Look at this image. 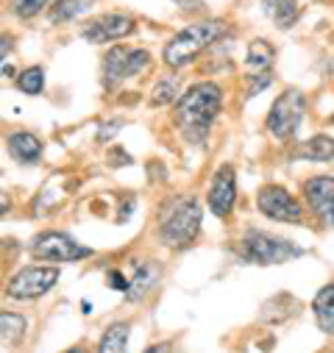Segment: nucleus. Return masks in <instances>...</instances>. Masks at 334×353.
Listing matches in <instances>:
<instances>
[{"label":"nucleus","mask_w":334,"mask_h":353,"mask_svg":"<svg viewBox=\"0 0 334 353\" xmlns=\"http://www.w3.org/2000/svg\"><path fill=\"white\" fill-rule=\"evenodd\" d=\"M220 106H223V92L217 83L204 81V83L190 86L176 103V125L184 142L204 145L212 131L215 117L220 114Z\"/></svg>","instance_id":"nucleus-1"},{"label":"nucleus","mask_w":334,"mask_h":353,"mask_svg":"<svg viewBox=\"0 0 334 353\" xmlns=\"http://www.w3.org/2000/svg\"><path fill=\"white\" fill-rule=\"evenodd\" d=\"M228 34V26L223 20H204L193 23L184 31H179L170 42L164 45V64H170L173 70L193 64L204 50H209L215 42H220Z\"/></svg>","instance_id":"nucleus-2"},{"label":"nucleus","mask_w":334,"mask_h":353,"mask_svg":"<svg viewBox=\"0 0 334 353\" xmlns=\"http://www.w3.org/2000/svg\"><path fill=\"white\" fill-rule=\"evenodd\" d=\"M198 231H201V203L193 195L190 198L184 195V198L170 201V206H164V212L159 217L156 236L164 248L181 250L195 242Z\"/></svg>","instance_id":"nucleus-3"},{"label":"nucleus","mask_w":334,"mask_h":353,"mask_svg":"<svg viewBox=\"0 0 334 353\" xmlns=\"http://www.w3.org/2000/svg\"><path fill=\"white\" fill-rule=\"evenodd\" d=\"M237 253H239L242 261L262 264V268H271V264H284L290 259L304 256V250L298 245H293L290 239H282V236H273V234H265V231H248L239 239Z\"/></svg>","instance_id":"nucleus-4"},{"label":"nucleus","mask_w":334,"mask_h":353,"mask_svg":"<svg viewBox=\"0 0 334 353\" xmlns=\"http://www.w3.org/2000/svg\"><path fill=\"white\" fill-rule=\"evenodd\" d=\"M304 114H306V95L301 90H295V86H290V90H284L276 98V103L271 106L265 125H268L273 139L284 142V139L295 137V131L304 123Z\"/></svg>","instance_id":"nucleus-5"},{"label":"nucleus","mask_w":334,"mask_h":353,"mask_svg":"<svg viewBox=\"0 0 334 353\" xmlns=\"http://www.w3.org/2000/svg\"><path fill=\"white\" fill-rule=\"evenodd\" d=\"M148 64H150V56L142 48H126V45L112 48L104 59V81H106L109 90H115L117 83L145 72Z\"/></svg>","instance_id":"nucleus-6"},{"label":"nucleus","mask_w":334,"mask_h":353,"mask_svg":"<svg viewBox=\"0 0 334 353\" xmlns=\"http://www.w3.org/2000/svg\"><path fill=\"white\" fill-rule=\"evenodd\" d=\"M31 256L42 261H81L92 256V248L78 245L72 236L61 231H42L31 242Z\"/></svg>","instance_id":"nucleus-7"},{"label":"nucleus","mask_w":334,"mask_h":353,"mask_svg":"<svg viewBox=\"0 0 334 353\" xmlns=\"http://www.w3.org/2000/svg\"><path fill=\"white\" fill-rule=\"evenodd\" d=\"M257 206H259V212H262L265 217H271V220H276V223H293V225L304 223V209H301V203L293 198V192H287V190L279 187V184L262 187V190L257 192Z\"/></svg>","instance_id":"nucleus-8"},{"label":"nucleus","mask_w":334,"mask_h":353,"mask_svg":"<svg viewBox=\"0 0 334 353\" xmlns=\"http://www.w3.org/2000/svg\"><path fill=\"white\" fill-rule=\"evenodd\" d=\"M59 281V268H23L17 276H12L6 295L14 301H34L50 292Z\"/></svg>","instance_id":"nucleus-9"},{"label":"nucleus","mask_w":334,"mask_h":353,"mask_svg":"<svg viewBox=\"0 0 334 353\" xmlns=\"http://www.w3.org/2000/svg\"><path fill=\"white\" fill-rule=\"evenodd\" d=\"M206 203L212 209L215 217L226 220L237 203V170L234 164H220L215 179L209 184V195H206Z\"/></svg>","instance_id":"nucleus-10"},{"label":"nucleus","mask_w":334,"mask_h":353,"mask_svg":"<svg viewBox=\"0 0 334 353\" xmlns=\"http://www.w3.org/2000/svg\"><path fill=\"white\" fill-rule=\"evenodd\" d=\"M304 198L315 212V217L334 231V179H328V175L309 179L304 184Z\"/></svg>","instance_id":"nucleus-11"},{"label":"nucleus","mask_w":334,"mask_h":353,"mask_svg":"<svg viewBox=\"0 0 334 353\" xmlns=\"http://www.w3.org/2000/svg\"><path fill=\"white\" fill-rule=\"evenodd\" d=\"M134 28H137V23H134L128 14H104L101 20L84 26V39L92 42V45H101V42H112V39L131 37Z\"/></svg>","instance_id":"nucleus-12"},{"label":"nucleus","mask_w":334,"mask_h":353,"mask_svg":"<svg viewBox=\"0 0 334 353\" xmlns=\"http://www.w3.org/2000/svg\"><path fill=\"white\" fill-rule=\"evenodd\" d=\"M273 59H276V50L271 42L265 39H254L248 45V56H245V67H248V75H268L273 72Z\"/></svg>","instance_id":"nucleus-13"},{"label":"nucleus","mask_w":334,"mask_h":353,"mask_svg":"<svg viewBox=\"0 0 334 353\" xmlns=\"http://www.w3.org/2000/svg\"><path fill=\"white\" fill-rule=\"evenodd\" d=\"M9 150L20 164H37L42 159V142H39V137H34L28 131H17L9 139Z\"/></svg>","instance_id":"nucleus-14"},{"label":"nucleus","mask_w":334,"mask_h":353,"mask_svg":"<svg viewBox=\"0 0 334 353\" xmlns=\"http://www.w3.org/2000/svg\"><path fill=\"white\" fill-rule=\"evenodd\" d=\"M312 312H315V320H317L320 331L328 334V336H334V284L323 287V290L315 295Z\"/></svg>","instance_id":"nucleus-15"},{"label":"nucleus","mask_w":334,"mask_h":353,"mask_svg":"<svg viewBox=\"0 0 334 353\" xmlns=\"http://www.w3.org/2000/svg\"><path fill=\"white\" fill-rule=\"evenodd\" d=\"M295 159L304 161H331L334 159V139L326 134H317L295 148Z\"/></svg>","instance_id":"nucleus-16"},{"label":"nucleus","mask_w":334,"mask_h":353,"mask_svg":"<svg viewBox=\"0 0 334 353\" xmlns=\"http://www.w3.org/2000/svg\"><path fill=\"white\" fill-rule=\"evenodd\" d=\"M268 17L276 28H293L298 20V3L295 0H262Z\"/></svg>","instance_id":"nucleus-17"},{"label":"nucleus","mask_w":334,"mask_h":353,"mask_svg":"<svg viewBox=\"0 0 334 353\" xmlns=\"http://www.w3.org/2000/svg\"><path fill=\"white\" fill-rule=\"evenodd\" d=\"M128 331H131L128 323H112L101 336L98 353H128Z\"/></svg>","instance_id":"nucleus-18"},{"label":"nucleus","mask_w":334,"mask_h":353,"mask_svg":"<svg viewBox=\"0 0 334 353\" xmlns=\"http://www.w3.org/2000/svg\"><path fill=\"white\" fill-rule=\"evenodd\" d=\"M26 317L14 312H0V342L3 345H20L26 336Z\"/></svg>","instance_id":"nucleus-19"},{"label":"nucleus","mask_w":334,"mask_h":353,"mask_svg":"<svg viewBox=\"0 0 334 353\" xmlns=\"http://www.w3.org/2000/svg\"><path fill=\"white\" fill-rule=\"evenodd\" d=\"M95 6V0H56L53 9H50V23H70L75 20L78 14L90 12Z\"/></svg>","instance_id":"nucleus-20"},{"label":"nucleus","mask_w":334,"mask_h":353,"mask_svg":"<svg viewBox=\"0 0 334 353\" xmlns=\"http://www.w3.org/2000/svg\"><path fill=\"white\" fill-rule=\"evenodd\" d=\"M156 276H159V270L153 268V261L134 264V279L128 281V287H134V290H128L126 295H128V298H139V295H145V292L150 290V284L156 281Z\"/></svg>","instance_id":"nucleus-21"},{"label":"nucleus","mask_w":334,"mask_h":353,"mask_svg":"<svg viewBox=\"0 0 334 353\" xmlns=\"http://www.w3.org/2000/svg\"><path fill=\"white\" fill-rule=\"evenodd\" d=\"M42 86H45V72L42 67H28L17 75V90L26 92V95H39L42 92Z\"/></svg>","instance_id":"nucleus-22"},{"label":"nucleus","mask_w":334,"mask_h":353,"mask_svg":"<svg viewBox=\"0 0 334 353\" xmlns=\"http://www.w3.org/2000/svg\"><path fill=\"white\" fill-rule=\"evenodd\" d=\"M176 92H179V78H161L156 83L153 95H150V103L153 106H164V103H170L176 98Z\"/></svg>","instance_id":"nucleus-23"},{"label":"nucleus","mask_w":334,"mask_h":353,"mask_svg":"<svg viewBox=\"0 0 334 353\" xmlns=\"http://www.w3.org/2000/svg\"><path fill=\"white\" fill-rule=\"evenodd\" d=\"M48 6V0H14V14L17 17H34Z\"/></svg>","instance_id":"nucleus-24"},{"label":"nucleus","mask_w":334,"mask_h":353,"mask_svg":"<svg viewBox=\"0 0 334 353\" xmlns=\"http://www.w3.org/2000/svg\"><path fill=\"white\" fill-rule=\"evenodd\" d=\"M271 81H273V72H268V75H248V90H245V95L254 98V95L265 92L268 86H271Z\"/></svg>","instance_id":"nucleus-25"},{"label":"nucleus","mask_w":334,"mask_h":353,"mask_svg":"<svg viewBox=\"0 0 334 353\" xmlns=\"http://www.w3.org/2000/svg\"><path fill=\"white\" fill-rule=\"evenodd\" d=\"M120 128H123V120H109V123H101V128H98V142L112 139V137H115Z\"/></svg>","instance_id":"nucleus-26"},{"label":"nucleus","mask_w":334,"mask_h":353,"mask_svg":"<svg viewBox=\"0 0 334 353\" xmlns=\"http://www.w3.org/2000/svg\"><path fill=\"white\" fill-rule=\"evenodd\" d=\"M109 287L117 290V292H128V279H126L120 270H112V273H109Z\"/></svg>","instance_id":"nucleus-27"},{"label":"nucleus","mask_w":334,"mask_h":353,"mask_svg":"<svg viewBox=\"0 0 334 353\" xmlns=\"http://www.w3.org/2000/svg\"><path fill=\"white\" fill-rule=\"evenodd\" d=\"M14 48V37H9V34H0V61H3L6 56H9V50Z\"/></svg>","instance_id":"nucleus-28"},{"label":"nucleus","mask_w":334,"mask_h":353,"mask_svg":"<svg viewBox=\"0 0 334 353\" xmlns=\"http://www.w3.org/2000/svg\"><path fill=\"white\" fill-rule=\"evenodd\" d=\"M145 353H173V347L167 345V342H159V345H150Z\"/></svg>","instance_id":"nucleus-29"},{"label":"nucleus","mask_w":334,"mask_h":353,"mask_svg":"<svg viewBox=\"0 0 334 353\" xmlns=\"http://www.w3.org/2000/svg\"><path fill=\"white\" fill-rule=\"evenodd\" d=\"M12 209V198L9 195H3V192H0V217H3L6 212Z\"/></svg>","instance_id":"nucleus-30"},{"label":"nucleus","mask_w":334,"mask_h":353,"mask_svg":"<svg viewBox=\"0 0 334 353\" xmlns=\"http://www.w3.org/2000/svg\"><path fill=\"white\" fill-rule=\"evenodd\" d=\"M64 353H87V347L78 345V347H70V350H64Z\"/></svg>","instance_id":"nucleus-31"}]
</instances>
